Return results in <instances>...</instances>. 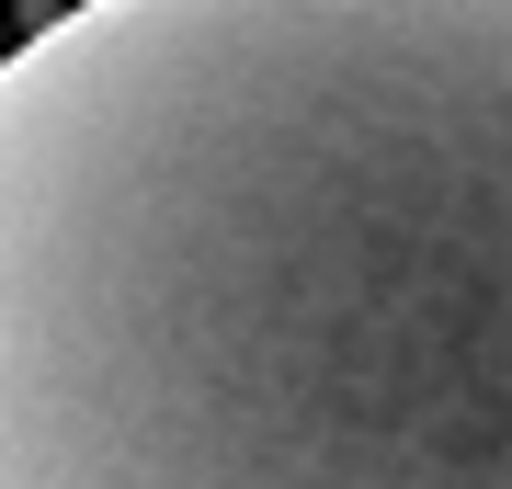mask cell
<instances>
[{"label":"cell","mask_w":512,"mask_h":489,"mask_svg":"<svg viewBox=\"0 0 512 489\" xmlns=\"http://www.w3.org/2000/svg\"><path fill=\"white\" fill-rule=\"evenodd\" d=\"M0 489H512V0L35 23Z\"/></svg>","instance_id":"obj_1"}]
</instances>
